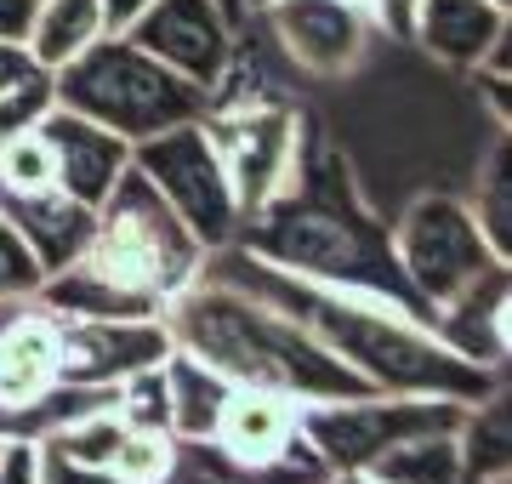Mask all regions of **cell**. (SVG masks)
Segmentation results:
<instances>
[{"label": "cell", "mask_w": 512, "mask_h": 484, "mask_svg": "<svg viewBox=\"0 0 512 484\" xmlns=\"http://www.w3.org/2000/svg\"><path fill=\"white\" fill-rule=\"evenodd\" d=\"M205 251L188 223L154 188L126 171L120 188L97 205V234L74 268H57L40 285V302L57 319H148L165 314L205 274Z\"/></svg>", "instance_id": "3957f363"}, {"label": "cell", "mask_w": 512, "mask_h": 484, "mask_svg": "<svg viewBox=\"0 0 512 484\" xmlns=\"http://www.w3.org/2000/svg\"><path fill=\"white\" fill-rule=\"evenodd\" d=\"M114 410L126 416V428H148V433H171V399H165V359L148 371L126 376L114 388Z\"/></svg>", "instance_id": "484cf974"}, {"label": "cell", "mask_w": 512, "mask_h": 484, "mask_svg": "<svg viewBox=\"0 0 512 484\" xmlns=\"http://www.w3.org/2000/svg\"><path fill=\"white\" fill-rule=\"evenodd\" d=\"M478 92H484V109H490L495 131H507V137H512V75H490V69H478Z\"/></svg>", "instance_id": "4dcf8cb0"}, {"label": "cell", "mask_w": 512, "mask_h": 484, "mask_svg": "<svg viewBox=\"0 0 512 484\" xmlns=\"http://www.w3.org/2000/svg\"><path fill=\"white\" fill-rule=\"evenodd\" d=\"M40 188H57V160L35 120L0 149V194H40Z\"/></svg>", "instance_id": "cb8c5ba5"}, {"label": "cell", "mask_w": 512, "mask_h": 484, "mask_svg": "<svg viewBox=\"0 0 512 484\" xmlns=\"http://www.w3.org/2000/svg\"><path fill=\"white\" fill-rule=\"evenodd\" d=\"M456 439H461L467 484L495 479V473H512V371H501L473 405L461 410Z\"/></svg>", "instance_id": "ac0fdd59"}, {"label": "cell", "mask_w": 512, "mask_h": 484, "mask_svg": "<svg viewBox=\"0 0 512 484\" xmlns=\"http://www.w3.org/2000/svg\"><path fill=\"white\" fill-rule=\"evenodd\" d=\"M490 75H512V6H501V29H495V46L484 57Z\"/></svg>", "instance_id": "e575fe53"}, {"label": "cell", "mask_w": 512, "mask_h": 484, "mask_svg": "<svg viewBox=\"0 0 512 484\" xmlns=\"http://www.w3.org/2000/svg\"><path fill=\"white\" fill-rule=\"evenodd\" d=\"M473 484H512V473H495V479H473Z\"/></svg>", "instance_id": "ab89813d"}, {"label": "cell", "mask_w": 512, "mask_h": 484, "mask_svg": "<svg viewBox=\"0 0 512 484\" xmlns=\"http://www.w3.org/2000/svg\"><path fill=\"white\" fill-rule=\"evenodd\" d=\"M461 410H467L461 399H427V393H359V399L308 405L302 439L325 473H370L387 450L410 445L421 433L461 428Z\"/></svg>", "instance_id": "8992f818"}, {"label": "cell", "mask_w": 512, "mask_h": 484, "mask_svg": "<svg viewBox=\"0 0 512 484\" xmlns=\"http://www.w3.org/2000/svg\"><path fill=\"white\" fill-rule=\"evenodd\" d=\"M177 348L165 314L148 319H63V382L74 388H120L126 376L160 365Z\"/></svg>", "instance_id": "7c38bea8"}, {"label": "cell", "mask_w": 512, "mask_h": 484, "mask_svg": "<svg viewBox=\"0 0 512 484\" xmlns=\"http://www.w3.org/2000/svg\"><path fill=\"white\" fill-rule=\"evenodd\" d=\"M40 285H46V268L40 257L29 251L18 228L0 217V308H12V302H35Z\"/></svg>", "instance_id": "4316f807"}, {"label": "cell", "mask_w": 512, "mask_h": 484, "mask_svg": "<svg viewBox=\"0 0 512 484\" xmlns=\"http://www.w3.org/2000/svg\"><path fill=\"white\" fill-rule=\"evenodd\" d=\"M177 456V433H148V428H126L120 450L109 456V479L114 484H160L165 467Z\"/></svg>", "instance_id": "d4e9b609"}, {"label": "cell", "mask_w": 512, "mask_h": 484, "mask_svg": "<svg viewBox=\"0 0 512 484\" xmlns=\"http://www.w3.org/2000/svg\"><path fill=\"white\" fill-rule=\"evenodd\" d=\"M131 171L183 217L188 234H194L205 251H222V245L239 240L245 211H239V194H234V183H228V166H222V154H217V143H211L205 120H183V126L143 137V143L131 149Z\"/></svg>", "instance_id": "52a82bcc"}, {"label": "cell", "mask_w": 512, "mask_h": 484, "mask_svg": "<svg viewBox=\"0 0 512 484\" xmlns=\"http://www.w3.org/2000/svg\"><path fill=\"white\" fill-rule=\"evenodd\" d=\"M336 484H387V479H376V473H336Z\"/></svg>", "instance_id": "74e56055"}, {"label": "cell", "mask_w": 512, "mask_h": 484, "mask_svg": "<svg viewBox=\"0 0 512 484\" xmlns=\"http://www.w3.org/2000/svg\"><path fill=\"white\" fill-rule=\"evenodd\" d=\"M228 393H234V382L217 365H205L200 354H188V348L165 354V399H171V433L177 439H211Z\"/></svg>", "instance_id": "d6986e66"}, {"label": "cell", "mask_w": 512, "mask_h": 484, "mask_svg": "<svg viewBox=\"0 0 512 484\" xmlns=\"http://www.w3.org/2000/svg\"><path fill=\"white\" fill-rule=\"evenodd\" d=\"M29 23H35V0H0V40L29 46Z\"/></svg>", "instance_id": "836d02e7"}, {"label": "cell", "mask_w": 512, "mask_h": 484, "mask_svg": "<svg viewBox=\"0 0 512 484\" xmlns=\"http://www.w3.org/2000/svg\"><path fill=\"white\" fill-rule=\"evenodd\" d=\"M370 473L387 479V484H467L456 428H450V433H421V439H410V445L387 450Z\"/></svg>", "instance_id": "603a6c76"}, {"label": "cell", "mask_w": 512, "mask_h": 484, "mask_svg": "<svg viewBox=\"0 0 512 484\" xmlns=\"http://www.w3.org/2000/svg\"><path fill=\"white\" fill-rule=\"evenodd\" d=\"M302 399H285L274 388H234L222 399V416L211 428V445L222 456H234L245 467H279V462H302L313 456L302 439Z\"/></svg>", "instance_id": "4fadbf2b"}, {"label": "cell", "mask_w": 512, "mask_h": 484, "mask_svg": "<svg viewBox=\"0 0 512 484\" xmlns=\"http://www.w3.org/2000/svg\"><path fill=\"white\" fill-rule=\"evenodd\" d=\"M393 251H399L404 280L427 314L461 297L495 262L461 194H421V200L404 205V217L393 223Z\"/></svg>", "instance_id": "9c48e42d"}, {"label": "cell", "mask_w": 512, "mask_h": 484, "mask_svg": "<svg viewBox=\"0 0 512 484\" xmlns=\"http://www.w3.org/2000/svg\"><path fill=\"white\" fill-rule=\"evenodd\" d=\"M35 456H40V484H114L103 467H86L74 462L69 450L46 445V439H35Z\"/></svg>", "instance_id": "f1b7e54d"}, {"label": "cell", "mask_w": 512, "mask_h": 484, "mask_svg": "<svg viewBox=\"0 0 512 484\" xmlns=\"http://www.w3.org/2000/svg\"><path fill=\"white\" fill-rule=\"evenodd\" d=\"M40 131L52 143V160H57V188H69L74 200L86 205H103L120 188V177L131 171V143L114 137L109 126H97L86 114L74 109H46L40 114Z\"/></svg>", "instance_id": "9a60e30c"}, {"label": "cell", "mask_w": 512, "mask_h": 484, "mask_svg": "<svg viewBox=\"0 0 512 484\" xmlns=\"http://www.w3.org/2000/svg\"><path fill=\"white\" fill-rule=\"evenodd\" d=\"M376 6V23H382L387 40H410V23H416L421 0H370Z\"/></svg>", "instance_id": "d6a6232c"}, {"label": "cell", "mask_w": 512, "mask_h": 484, "mask_svg": "<svg viewBox=\"0 0 512 484\" xmlns=\"http://www.w3.org/2000/svg\"><path fill=\"white\" fill-rule=\"evenodd\" d=\"M52 103L86 114L97 126H109L114 137H126L131 149H137L154 131L200 120L205 86L183 80L177 69H165L160 57H148L131 35L109 29L103 40H92L86 52L69 57L52 75Z\"/></svg>", "instance_id": "5b68a950"}, {"label": "cell", "mask_w": 512, "mask_h": 484, "mask_svg": "<svg viewBox=\"0 0 512 484\" xmlns=\"http://www.w3.org/2000/svg\"><path fill=\"white\" fill-rule=\"evenodd\" d=\"M0 484H40V456L35 439H12L0 456Z\"/></svg>", "instance_id": "1f68e13d"}, {"label": "cell", "mask_w": 512, "mask_h": 484, "mask_svg": "<svg viewBox=\"0 0 512 484\" xmlns=\"http://www.w3.org/2000/svg\"><path fill=\"white\" fill-rule=\"evenodd\" d=\"M46 109H52V75H35V80H23V86H12V92L0 97V149L23 126H35Z\"/></svg>", "instance_id": "83f0119b"}, {"label": "cell", "mask_w": 512, "mask_h": 484, "mask_svg": "<svg viewBox=\"0 0 512 484\" xmlns=\"http://www.w3.org/2000/svg\"><path fill=\"white\" fill-rule=\"evenodd\" d=\"M46 75L35 57H29V46L23 40H0V97L12 92V86H23V80H35Z\"/></svg>", "instance_id": "f546056e"}, {"label": "cell", "mask_w": 512, "mask_h": 484, "mask_svg": "<svg viewBox=\"0 0 512 484\" xmlns=\"http://www.w3.org/2000/svg\"><path fill=\"white\" fill-rule=\"evenodd\" d=\"M495 6H512V0H495Z\"/></svg>", "instance_id": "7bdbcfd3"}, {"label": "cell", "mask_w": 512, "mask_h": 484, "mask_svg": "<svg viewBox=\"0 0 512 484\" xmlns=\"http://www.w3.org/2000/svg\"><path fill=\"white\" fill-rule=\"evenodd\" d=\"M0 217L18 228L46 274L74 268L97 234V205L74 200L69 188H40V194H0Z\"/></svg>", "instance_id": "2e32d148"}, {"label": "cell", "mask_w": 512, "mask_h": 484, "mask_svg": "<svg viewBox=\"0 0 512 484\" xmlns=\"http://www.w3.org/2000/svg\"><path fill=\"white\" fill-rule=\"evenodd\" d=\"M6 445H12V439H6V433H0V456H6Z\"/></svg>", "instance_id": "b9f144b4"}, {"label": "cell", "mask_w": 512, "mask_h": 484, "mask_svg": "<svg viewBox=\"0 0 512 484\" xmlns=\"http://www.w3.org/2000/svg\"><path fill=\"white\" fill-rule=\"evenodd\" d=\"M262 6H274V0H245V12H251V18L262 12Z\"/></svg>", "instance_id": "f35d334b"}, {"label": "cell", "mask_w": 512, "mask_h": 484, "mask_svg": "<svg viewBox=\"0 0 512 484\" xmlns=\"http://www.w3.org/2000/svg\"><path fill=\"white\" fill-rule=\"evenodd\" d=\"M234 245L262 257L268 268L296 274V280L399 302V308H410V314H421L433 325V314L421 308V297L410 291V280L399 268L393 223H382L370 211L353 166L330 143H319L313 131L302 143L291 183L279 188L268 205H256Z\"/></svg>", "instance_id": "7a4b0ae2"}, {"label": "cell", "mask_w": 512, "mask_h": 484, "mask_svg": "<svg viewBox=\"0 0 512 484\" xmlns=\"http://www.w3.org/2000/svg\"><path fill=\"white\" fill-rule=\"evenodd\" d=\"M353 6H365V12H370V18H376V6H370V0H353Z\"/></svg>", "instance_id": "60d3db41"}, {"label": "cell", "mask_w": 512, "mask_h": 484, "mask_svg": "<svg viewBox=\"0 0 512 484\" xmlns=\"http://www.w3.org/2000/svg\"><path fill=\"white\" fill-rule=\"evenodd\" d=\"M256 18L268 23V35L302 75L342 80L370 57V46L382 40V23L370 18L353 0H274Z\"/></svg>", "instance_id": "30bf717a"}, {"label": "cell", "mask_w": 512, "mask_h": 484, "mask_svg": "<svg viewBox=\"0 0 512 484\" xmlns=\"http://www.w3.org/2000/svg\"><path fill=\"white\" fill-rule=\"evenodd\" d=\"M222 12H228L234 23H251V12H245V0H222Z\"/></svg>", "instance_id": "8d00e7d4"}, {"label": "cell", "mask_w": 512, "mask_h": 484, "mask_svg": "<svg viewBox=\"0 0 512 484\" xmlns=\"http://www.w3.org/2000/svg\"><path fill=\"white\" fill-rule=\"evenodd\" d=\"M313 479H325L319 456L279 467H245L234 456H222L211 439H177V456H171L160 484H313Z\"/></svg>", "instance_id": "ffe728a7"}, {"label": "cell", "mask_w": 512, "mask_h": 484, "mask_svg": "<svg viewBox=\"0 0 512 484\" xmlns=\"http://www.w3.org/2000/svg\"><path fill=\"white\" fill-rule=\"evenodd\" d=\"M495 29H501V6L495 0H421L416 23H410V40L427 57L450 63V69L478 75L495 46Z\"/></svg>", "instance_id": "e0dca14e"}, {"label": "cell", "mask_w": 512, "mask_h": 484, "mask_svg": "<svg viewBox=\"0 0 512 484\" xmlns=\"http://www.w3.org/2000/svg\"><path fill=\"white\" fill-rule=\"evenodd\" d=\"M200 120L211 131V143H217L222 166H228V183H234L245 217L291 183L296 160H302V143H308V120L285 97H274V92L205 97Z\"/></svg>", "instance_id": "ba28073f"}, {"label": "cell", "mask_w": 512, "mask_h": 484, "mask_svg": "<svg viewBox=\"0 0 512 484\" xmlns=\"http://www.w3.org/2000/svg\"><path fill=\"white\" fill-rule=\"evenodd\" d=\"M467 211H473V223H478V234H484V245H490V257L512 262V137L507 131H495L484 160H478Z\"/></svg>", "instance_id": "7402d4cb"}, {"label": "cell", "mask_w": 512, "mask_h": 484, "mask_svg": "<svg viewBox=\"0 0 512 484\" xmlns=\"http://www.w3.org/2000/svg\"><path fill=\"white\" fill-rule=\"evenodd\" d=\"M154 0H103V12H109V29H126L137 12H148Z\"/></svg>", "instance_id": "d590c367"}, {"label": "cell", "mask_w": 512, "mask_h": 484, "mask_svg": "<svg viewBox=\"0 0 512 484\" xmlns=\"http://www.w3.org/2000/svg\"><path fill=\"white\" fill-rule=\"evenodd\" d=\"M205 274H217V280L239 285V291H251L262 302H274L279 314H291L302 331H313L330 354L342 359L353 376H365L376 393H427V399H461V405H473L478 393L495 382V371L461 359L456 348H444L439 331L421 314L399 308V302L296 280V274L268 268L262 257L239 251V245L211 251Z\"/></svg>", "instance_id": "6da1fadb"}, {"label": "cell", "mask_w": 512, "mask_h": 484, "mask_svg": "<svg viewBox=\"0 0 512 484\" xmlns=\"http://www.w3.org/2000/svg\"><path fill=\"white\" fill-rule=\"evenodd\" d=\"M165 325L177 348L217 365L234 388H274L302 405H330V399H359L376 393L365 376H353L313 331H302L274 302L251 297L239 285L200 274L183 297L165 308Z\"/></svg>", "instance_id": "277c9868"}, {"label": "cell", "mask_w": 512, "mask_h": 484, "mask_svg": "<svg viewBox=\"0 0 512 484\" xmlns=\"http://www.w3.org/2000/svg\"><path fill=\"white\" fill-rule=\"evenodd\" d=\"M109 35V12L103 0H35V23H29V57L46 75H57L69 57H80L92 40Z\"/></svg>", "instance_id": "44dd1931"}, {"label": "cell", "mask_w": 512, "mask_h": 484, "mask_svg": "<svg viewBox=\"0 0 512 484\" xmlns=\"http://www.w3.org/2000/svg\"><path fill=\"white\" fill-rule=\"evenodd\" d=\"M120 35H131L148 57H160L165 69H177L183 80L211 92L222 80V69L234 63L239 40H245V23L228 18L222 0H154Z\"/></svg>", "instance_id": "8fae6325"}, {"label": "cell", "mask_w": 512, "mask_h": 484, "mask_svg": "<svg viewBox=\"0 0 512 484\" xmlns=\"http://www.w3.org/2000/svg\"><path fill=\"white\" fill-rule=\"evenodd\" d=\"M433 331L484 371H512V262H490L461 297L433 308Z\"/></svg>", "instance_id": "5bb4252c"}]
</instances>
